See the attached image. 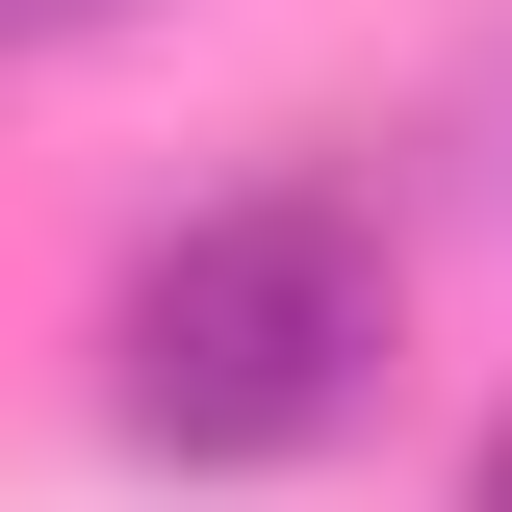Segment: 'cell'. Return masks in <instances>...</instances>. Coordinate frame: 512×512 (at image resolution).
<instances>
[{
	"mask_svg": "<svg viewBox=\"0 0 512 512\" xmlns=\"http://www.w3.org/2000/svg\"><path fill=\"white\" fill-rule=\"evenodd\" d=\"M461 512H512V410H487V461H461Z\"/></svg>",
	"mask_w": 512,
	"mask_h": 512,
	"instance_id": "2",
	"label": "cell"
},
{
	"mask_svg": "<svg viewBox=\"0 0 512 512\" xmlns=\"http://www.w3.org/2000/svg\"><path fill=\"white\" fill-rule=\"evenodd\" d=\"M384 333H410V256H384L359 180H231L103 282V410L128 461H180V487H282L384 410Z\"/></svg>",
	"mask_w": 512,
	"mask_h": 512,
	"instance_id": "1",
	"label": "cell"
},
{
	"mask_svg": "<svg viewBox=\"0 0 512 512\" xmlns=\"http://www.w3.org/2000/svg\"><path fill=\"white\" fill-rule=\"evenodd\" d=\"M0 26H103V0H0Z\"/></svg>",
	"mask_w": 512,
	"mask_h": 512,
	"instance_id": "3",
	"label": "cell"
}]
</instances>
